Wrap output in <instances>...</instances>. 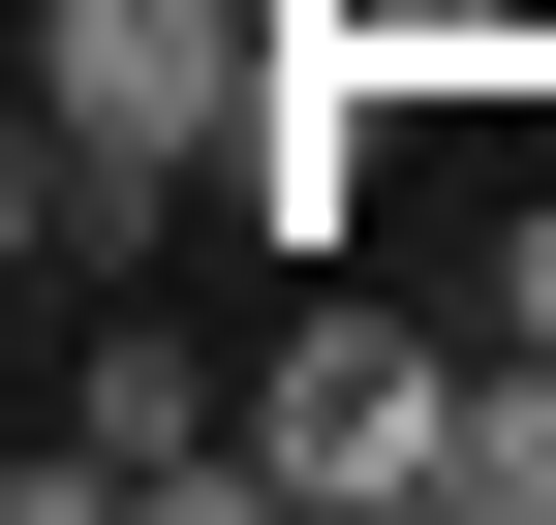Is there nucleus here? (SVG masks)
<instances>
[{
	"label": "nucleus",
	"mask_w": 556,
	"mask_h": 525,
	"mask_svg": "<svg viewBox=\"0 0 556 525\" xmlns=\"http://www.w3.org/2000/svg\"><path fill=\"white\" fill-rule=\"evenodd\" d=\"M248 464L278 525H402V495H464V341H402V309H278V371H248Z\"/></svg>",
	"instance_id": "1"
},
{
	"label": "nucleus",
	"mask_w": 556,
	"mask_h": 525,
	"mask_svg": "<svg viewBox=\"0 0 556 525\" xmlns=\"http://www.w3.org/2000/svg\"><path fill=\"white\" fill-rule=\"evenodd\" d=\"M464 525H556V341L464 371Z\"/></svg>",
	"instance_id": "3"
},
{
	"label": "nucleus",
	"mask_w": 556,
	"mask_h": 525,
	"mask_svg": "<svg viewBox=\"0 0 556 525\" xmlns=\"http://www.w3.org/2000/svg\"><path fill=\"white\" fill-rule=\"evenodd\" d=\"M278 93V0H31V124H93V155H186L217 185Z\"/></svg>",
	"instance_id": "2"
}]
</instances>
